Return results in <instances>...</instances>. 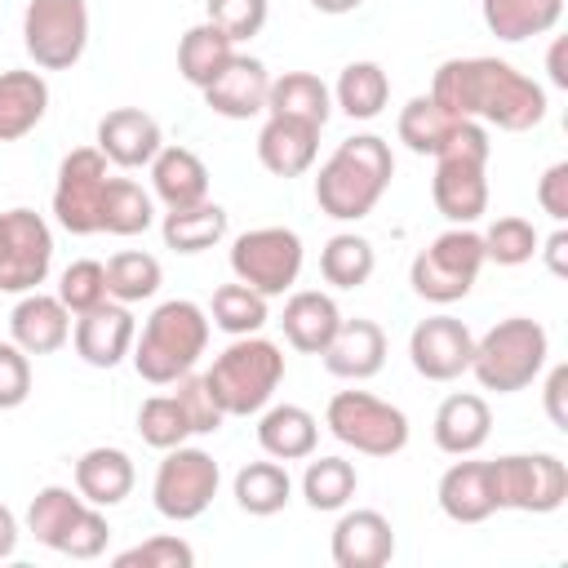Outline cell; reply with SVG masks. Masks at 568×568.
<instances>
[{
  "instance_id": "obj_19",
  "label": "cell",
  "mask_w": 568,
  "mask_h": 568,
  "mask_svg": "<svg viewBox=\"0 0 568 568\" xmlns=\"http://www.w3.org/2000/svg\"><path fill=\"white\" fill-rule=\"evenodd\" d=\"M324 368L342 382H368L382 373L386 364V333L377 320H342L337 333L328 337V346L320 351Z\"/></svg>"
},
{
  "instance_id": "obj_14",
  "label": "cell",
  "mask_w": 568,
  "mask_h": 568,
  "mask_svg": "<svg viewBox=\"0 0 568 568\" xmlns=\"http://www.w3.org/2000/svg\"><path fill=\"white\" fill-rule=\"evenodd\" d=\"M53 266V231L36 209L0 213V293H31L49 280Z\"/></svg>"
},
{
  "instance_id": "obj_53",
  "label": "cell",
  "mask_w": 568,
  "mask_h": 568,
  "mask_svg": "<svg viewBox=\"0 0 568 568\" xmlns=\"http://www.w3.org/2000/svg\"><path fill=\"white\" fill-rule=\"evenodd\" d=\"M537 253H546L550 275H568V231H564V226H559L546 244H537Z\"/></svg>"
},
{
  "instance_id": "obj_56",
  "label": "cell",
  "mask_w": 568,
  "mask_h": 568,
  "mask_svg": "<svg viewBox=\"0 0 568 568\" xmlns=\"http://www.w3.org/2000/svg\"><path fill=\"white\" fill-rule=\"evenodd\" d=\"M311 4H315L320 13H333V18H337V13H355L364 0H311Z\"/></svg>"
},
{
  "instance_id": "obj_26",
  "label": "cell",
  "mask_w": 568,
  "mask_h": 568,
  "mask_svg": "<svg viewBox=\"0 0 568 568\" xmlns=\"http://www.w3.org/2000/svg\"><path fill=\"white\" fill-rule=\"evenodd\" d=\"M439 510L453 519V524H484L488 515H497L493 506V488H488V462H453L444 475H439Z\"/></svg>"
},
{
  "instance_id": "obj_55",
  "label": "cell",
  "mask_w": 568,
  "mask_h": 568,
  "mask_svg": "<svg viewBox=\"0 0 568 568\" xmlns=\"http://www.w3.org/2000/svg\"><path fill=\"white\" fill-rule=\"evenodd\" d=\"M18 550V519H13V510L0 501V559H9Z\"/></svg>"
},
{
  "instance_id": "obj_17",
  "label": "cell",
  "mask_w": 568,
  "mask_h": 568,
  "mask_svg": "<svg viewBox=\"0 0 568 568\" xmlns=\"http://www.w3.org/2000/svg\"><path fill=\"white\" fill-rule=\"evenodd\" d=\"M204 106L213 115H226V120H253L266 111V93H271V71L262 58H248V53H235L204 89Z\"/></svg>"
},
{
  "instance_id": "obj_9",
  "label": "cell",
  "mask_w": 568,
  "mask_h": 568,
  "mask_svg": "<svg viewBox=\"0 0 568 568\" xmlns=\"http://www.w3.org/2000/svg\"><path fill=\"white\" fill-rule=\"evenodd\" d=\"M324 426L364 457H395L408 444V417L368 390H337L324 408Z\"/></svg>"
},
{
  "instance_id": "obj_51",
  "label": "cell",
  "mask_w": 568,
  "mask_h": 568,
  "mask_svg": "<svg viewBox=\"0 0 568 568\" xmlns=\"http://www.w3.org/2000/svg\"><path fill=\"white\" fill-rule=\"evenodd\" d=\"M537 204L541 213H550V222H568V160L550 164L541 178H537Z\"/></svg>"
},
{
  "instance_id": "obj_44",
  "label": "cell",
  "mask_w": 568,
  "mask_h": 568,
  "mask_svg": "<svg viewBox=\"0 0 568 568\" xmlns=\"http://www.w3.org/2000/svg\"><path fill=\"white\" fill-rule=\"evenodd\" d=\"M479 240H484V257L497 262V266H524V262H532V253L541 244L537 226L528 217H519V213L497 217Z\"/></svg>"
},
{
  "instance_id": "obj_27",
  "label": "cell",
  "mask_w": 568,
  "mask_h": 568,
  "mask_svg": "<svg viewBox=\"0 0 568 568\" xmlns=\"http://www.w3.org/2000/svg\"><path fill=\"white\" fill-rule=\"evenodd\" d=\"M49 111V84L40 71H0V142L27 138Z\"/></svg>"
},
{
  "instance_id": "obj_22",
  "label": "cell",
  "mask_w": 568,
  "mask_h": 568,
  "mask_svg": "<svg viewBox=\"0 0 568 568\" xmlns=\"http://www.w3.org/2000/svg\"><path fill=\"white\" fill-rule=\"evenodd\" d=\"M320 155V129L288 120V115H266L257 133V160L275 178H302Z\"/></svg>"
},
{
  "instance_id": "obj_46",
  "label": "cell",
  "mask_w": 568,
  "mask_h": 568,
  "mask_svg": "<svg viewBox=\"0 0 568 568\" xmlns=\"http://www.w3.org/2000/svg\"><path fill=\"white\" fill-rule=\"evenodd\" d=\"M111 564H115V568H191V564H195V550H191L182 537L160 532V537H146L142 546L120 550Z\"/></svg>"
},
{
  "instance_id": "obj_31",
  "label": "cell",
  "mask_w": 568,
  "mask_h": 568,
  "mask_svg": "<svg viewBox=\"0 0 568 568\" xmlns=\"http://www.w3.org/2000/svg\"><path fill=\"white\" fill-rule=\"evenodd\" d=\"M479 13L497 40L515 44V40L555 31L564 18V0H479Z\"/></svg>"
},
{
  "instance_id": "obj_2",
  "label": "cell",
  "mask_w": 568,
  "mask_h": 568,
  "mask_svg": "<svg viewBox=\"0 0 568 568\" xmlns=\"http://www.w3.org/2000/svg\"><path fill=\"white\" fill-rule=\"evenodd\" d=\"M390 178H395L390 142L377 133H355V138L337 142V151L320 164L315 204H320V213H328L337 222H359L377 209Z\"/></svg>"
},
{
  "instance_id": "obj_24",
  "label": "cell",
  "mask_w": 568,
  "mask_h": 568,
  "mask_svg": "<svg viewBox=\"0 0 568 568\" xmlns=\"http://www.w3.org/2000/svg\"><path fill=\"white\" fill-rule=\"evenodd\" d=\"M146 169H151L155 200L164 209H191L209 200V169L191 146H160Z\"/></svg>"
},
{
  "instance_id": "obj_20",
  "label": "cell",
  "mask_w": 568,
  "mask_h": 568,
  "mask_svg": "<svg viewBox=\"0 0 568 568\" xmlns=\"http://www.w3.org/2000/svg\"><path fill=\"white\" fill-rule=\"evenodd\" d=\"M9 342H18L27 355H53L71 342V311L58 293H22L9 315Z\"/></svg>"
},
{
  "instance_id": "obj_5",
  "label": "cell",
  "mask_w": 568,
  "mask_h": 568,
  "mask_svg": "<svg viewBox=\"0 0 568 568\" xmlns=\"http://www.w3.org/2000/svg\"><path fill=\"white\" fill-rule=\"evenodd\" d=\"M280 382H284V351L257 333L235 337L204 373V386L213 390V399L226 417L262 413Z\"/></svg>"
},
{
  "instance_id": "obj_29",
  "label": "cell",
  "mask_w": 568,
  "mask_h": 568,
  "mask_svg": "<svg viewBox=\"0 0 568 568\" xmlns=\"http://www.w3.org/2000/svg\"><path fill=\"white\" fill-rule=\"evenodd\" d=\"M266 115H288V120H302V124L324 129L328 115H333V89H328L315 71H284V75H271Z\"/></svg>"
},
{
  "instance_id": "obj_28",
  "label": "cell",
  "mask_w": 568,
  "mask_h": 568,
  "mask_svg": "<svg viewBox=\"0 0 568 568\" xmlns=\"http://www.w3.org/2000/svg\"><path fill=\"white\" fill-rule=\"evenodd\" d=\"M75 493L89 506H120L133 493V462L124 448H89L75 462Z\"/></svg>"
},
{
  "instance_id": "obj_16",
  "label": "cell",
  "mask_w": 568,
  "mask_h": 568,
  "mask_svg": "<svg viewBox=\"0 0 568 568\" xmlns=\"http://www.w3.org/2000/svg\"><path fill=\"white\" fill-rule=\"evenodd\" d=\"M133 337H138V324H133V311L124 302H98L93 311L75 315V328H71V342H75V355L89 364V368H115L129 351H133Z\"/></svg>"
},
{
  "instance_id": "obj_50",
  "label": "cell",
  "mask_w": 568,
  "mask_h": 568,
  "mask_svg": "<svg viewBox=\"0 0 568 568\" xmlns=\"http://www.w3.org/2000/svg\"><path fill=\"white\" fill-rule=\"evenodd\" d=\"M106 541H111V524H106L102 506H84V515L75 519V528H71L62 555H67V559H98V555L106 550Z\"/></svg>"
},
{
  "instance_id": "obj_21",
  "label": "cell",
  "mask_w": 568,
  "mask_h": 568,
  "mask_svg": "<svg viewBox=\"0 0 568 568\" xmlns=\"http://www.w3.org/2000/svg\"><path fill=\"white\" fill-rule=\"evenodd\" d=\"M395 555V528L382 510H346L333 528L337 568H382Z\"/></svg>"
},
{
  "instance_id": "obj_35",
  "label": "cell",
  "mask_w": 568,
  "mask_h": 568,
  "mask_svg": "<svg viewBox=\"0 0 568 568\" xmlns=\"http://www.w3.org/2000/svg\"><path fill=\"white\" fill-rule=\"evenodd\" d=\"M288 497H293V479L275 457L271 462H244L235 470V506L244 515H257V519L280 515L288 506Z\"/></svg>"
},
{
  "instance_id": "obj_40",
  "label": "cell",
  "mask_w": 568,
  "mask_h": 568,
  "mask_svg": "<svg viewBox=\"0 0 568 568\" xmlns=\"http://www.w3.org/2000/svg\"><path fill=\"white\" fill-rule=\"evenodd\" d=\"M355 488H359V475H355V466L346 457H315V462H306L302 497H306L311 510H346Z\"/></svg>"
},
{
  "instance_id": "obj_18",
  "label": "cell",
  "mask_w": 568,
  "mask_h": 568,
  "mask_svg": "<svg viewBox=\"0 0 568 568\" xmlns=\"http://www.w3.org/2000/svg\"><path fill=\"white\" fill-rule=\"evenodd\" d=\"M160 146H164L160 120L146 115L142 106H115L98 120V151L115 169H146Z\"/></svg>"
},
{
  "instance_id": "obj_7",
  "label": "cell",
  "mask_w": 568,
  "mask_h": 568,
  "mask_svg": "<svg viewBox=\"0 0 568 568\" xmlns=\"http://www.w3.org/2000/svg\"><path fill=\"white\" fill-rule=\"evenodd\" d=\"M484 240L479 231L470 226H448L444 235H435L408 266V284L422 302H435V306H448V302H462L479 271H484Z\"/></svg>"
},
{
  "instance_id": "obj_8",
  "label": "cell",
  "mask_w": 568,
  "mask_h": 568,
  "mask_svg": "<svg viewBox=\"0 0 568 568\" xmlns=\"http://www.w3.org/2000/svg\"><path fill=\"white\" fill-rule=\"evenodd\" d=\"M488 488L497 510L550 515L568 501V466L555 453H506L488 462Z\"/></svg>"
},
{
  "instance_id": "obj_41",
  "label": "cell",
  "mask_w": 568,
  "mask_h": 568,
  "mask_svg": "<svg viewBox=\"0 0 568 568\" xmlns=\"http://www.w3.org/2000/svg\"><path fill=\"white\" fill-rule=\"evenodd\" d=\"M160 280H164L160 262L151 253H142V248H124V253H115L106 262V297L111 302H124V306L146 302V297H155Z\"/></svg>"
},
{
  "instance_id": "obj_1",
  "label": "cell",
  "mask_w": 568,
  "mask_h": 568,
  "mask_svg": "<svg viewBox=\"0 0 568 568\" xmlns=\"http://www.w3.org/2000/svg\"><path fill=\"white\" fill-rule=\"evenodd\" d=\"M430 98L457 120L528 133L546 120V89L501 58H448L430 75Z\"/></svg>"
},
{
  "instance_id": "obj_52",
  "label": "cell",
  "mask_w": 568,
  "mask_h": 568,
  "mask_svg": "<svg viewBox=\"0 0 568 568\" xmlns=\"http://www.w3.org/2000/svg\"><path fill=\"white\" fill-rule=\"evenodd\" d=\"M564 395H568V364H555L550 377H546V417L568 430V408H564Z\"/></svg>"
},
{
  "instance_id": "obj_38",
  "label": "cell",
  "mask_w": 568,
  "mask_h": 568,
  "mask_svg": "<svg viewBox=\"0 0 568 568\" xmlns=\"http://www.w3.org/2000/svg\"><path fill=\"white\" fill-rule=\"evenodd\" d=\"M457 124H462V120H457L453 111H444L430 93H417V98L399 111V142H404L413 155H435V151L453 138Z\"/></svg>"
},
{
  "instance_id": "obj_32",
  "label": "cell",
  "mask_w": 568,
  "mask_h": 568,
  "mask_svg": "<svg viewBox=\"0 0 568 568\" xmlns=\"http://www.w3.org/2000/svg\"><path fill=\"white\" fill-rule=\"evenodd\" d=\"M84 506H89V501H84L80 493L62 488V484H44V488L31 497V506H27V532H31L40 546H49V550L62 555V546H67L75 519L84 515Z\"/></svg>"
},
{
  "instance_id": "obj_37",
  "label": "cell",
  "mask_w": 568,
  "mask_h": 568,
  "mask_svg": "<svg viewBox=\"0 0 568 568\" xmlns=\"http://www.w3.org/2000/svg\"><path fill=\"white\" fill-rule=\"evenodd\" d=\"M155 226V200L133 178H111L102 195V231L106 235H142Z\"/></svg>"
},
{
  "instance_id": "obj_23",
  "label": "cell",
  "mask_w": 568,
  "mask_h": 568,
  "mask_svg": "<svg viewBox=\"0 0 568 568\" xmlns=\"http://www.w3.org/2000/svg\"><path fill=\"white\" fill-rule=\"evenodd\" d=\"M435 448L448 453V457H470L488 444V430H493V413H488V399L475 395V390H457L448 395L439 408H435Z\"/></svg>"
},
{
  "instance_id": "obj_45",
  "label": "cell",
  "mask_w": 568,
  "mask_h": 568,
  "mask_svg": "<svg viewBox=\"0 0 568 568\" xmlns=\"http://www.w3.org/2000/svg\"><path fill=\"white\" fill-rule=\"evenodd\" d=\"M58 297H62V306H67L71 315L93 311L98 302H106V266L93 262V257L71 262V266L62 271V280H58Z\"/></svg>"
},
{
  "instance_id": "obj_15",
  "label": "cell",
  "mask_w": 568,
  "mask_h": 568,
  "mask_svg": "<svg viewBox=\"0 0 568 568\" xmlns=\"http://www.w3.org/2000/svg\"><path fill=\"white\" fill-rule=\"evenodd\" d=\"M470 355H475V333L453 315H426L408 333V359H413L417 377H426V382L462 377L470 368Z\"/></svg>"
},
{
  "instance_id": "obj_3",
  "label": "cell",
  "mask_w": 568,
  "mask_h": 568,
  "mask_svg": "<svg viewBox=\"0 0 568 568\" xmlns=\"http://www.w3.org/2000/svg\"><path fill=\"white\" fill-rule=\"evenodd\" d=\"M209 346V311L200 302H186V297H173V302H160L142 333L133 337V368L142 382L151 386H173L182 373L195 368V359L204 355Z\"/></svg>"
},
{
  "instance_id": "obj_34",
  "label": "cell",
  "mask_w": 568,
  "mask_h": 568,
  "mask_svg": "<svg viewBox=\"0 0 568 568\" xmlns=\"http://www.w3.org/2000/svg\"><path fill=\"white\" fill-rule=\"evenodd\" d=\"M160 235L173 253H204L226 240V209L213 200H200L191 209H169L160 222Z\"/></svg>"
},
{
  "instance_id": "obj_6",
  "label": "cell",
  "mask_w": 568,
  "mask_h": 568,
  "mask_svg": "<svg viewBox=\"0 0 568 568\" xmlns=\"http://www.w3.org/2000/svg\"><path fill=\"white\" fill-rule=\"evenodd\" d=\"M546 355H550L546 328L528 315H510V320H497L484 337H475V355L466 373H475L484 390L515 395L541 377Z\"/></svg>"
},
{
  "instance_id": "obj_30",
  "label": "cell",
  "mask_w": 568,
  "mask_h": 568,
  "mask_svg": "<svg viewBox=\"0 0 568 568\" xmlns=\"http://www.w3.org/2000/svg\"><path fill=\"white\" fill-rule=\"evenodd\" d=\"M257 444H262V453L275 457V462H302V457H311L315 444H320V422H315L302 404L262 408Z\"/></svg>"
},
{
  "instance_id": "obj_33",
  "label": "cell",
  "mask_w": 568,
  "mask_h": 568,
  "mask_svg": "<svg viewBox=\"0 0 568 568\" xmlns=\"http://www.w3.org/2000/svg\"><path fill=\"white\" fill-rule=\"evenodd\" d=\"M386 102H390V75L377 62L359 58V62H346L342 67V75L333 84V106L342 115H351V120H377Z\"/></svg>"
},
{
  "instance_id": "obj_43",
  "label": "cell",
  "mask_w": 568,
  "mask_h": 568,
  "mask_svg": "<svg viewBox=\"0 0 568 568\" xmlns=\"http://www.w3.org/2000/svg\"><path fill=\"white\" fill-rule=\"evenodd\" d=\"M138 435H142V444H151L160 453L186 444L191 439V422H186L182 399L178 395H151V399H142V408H138Z\"/></svg>"
},
{
  "instance_id": "obj_4",
  "label": "cell",
  "mask_w": 568,
  "mask_h": 568,
  "mask_svg": "<svg viewBox=\"0 0 568 568\" xmlns=\"http://www.w3.org/2000/svg\"><path fill=\"white\" fill-rule=\"evenodd\" d=\"M488 129L479 120H462L453 138L430 155L435 178H430V200L453 226H470L488 213Z\"/></svg>"
},
{
  "instance_id": "obj_11",
  "label": "cell",
  "mask_w": 568,
  "mask_h": 568,
  "mask_svg": "<svg viewBox=\"0 0 568 568\" xmlns=\"http://www.w3.org/2000/svg\"><path fill=\"white\" fill-rule=\"evenodd\" d=\"M22 44L40 71H71L89 44L84 0H31L22 13Z\"/></svg>"
},
{
  "instance_id": "obj_13",
  "label": "cell",
  "mask_w": 568,
  "mask_h": 568,
  "mask_svg": "<svg viewBox=\"0 0 568 568\" xmlns=\"http://www.w3.org/2000/svg\"><path fill=\"white\" fill-rule=\"evenodd\" d=\"M106 155L98 146H75L58 164L53 182V217L71 235H98L102 231V195H106Z\"/></svg>"
},
{
  "instance_id": "obj_25",
  "label": "cell",
  "mask_w": 568,
  "mask_h": 568,
  "mask_svg": "<svg viewBox=\"0 0 568 568\" xmlns=\"http://www.w3.org/2000/svg\"><path fill=\"white\" fill-rule=\"evenodd\" d=\"M342 324V311L328 293L320 288H302L284 302V315H280V328H284V342L302 355H320L328 346V337L337 333Z\"/></svg>"
},
{
  "instance_id": "obj_10",
  "label": "cell",
  "mask_w": 568,
  "mask_h": 568,
  "mask_svg": "<svg viewBox=\"0 0 568 568\" xmlns=\"http://www.w3.org/2000/svg\"><path fill=\"white\" fill-rule=\"evenodd\" d=\"M217 484H222L217 462H213L204 448L178 444V448H164V462L155 466L151 501H155V510H160L164 519L191 524V519H200V515L213 506Z\"/></svg>"
},
{
  "instance_id": "obj_36",
  "label": "cell",
  "mask_w": 568,
  "mask_h": 568,
  "mask_svg": "<svg viewBox=\"0 0 568 568\" xmlns=\"http://www.w3.org/2000/svg\"><path fill=\"white\" fill-rule=\"evenodd\" d=\"M235 58V44H231V36H222L209 18L204 22H195L182 40H178V71H182V80L186 84H195V89H204L226 62Z\"/></svg>"
},
{
  "instance_id": "obj_49",
  "label": "cell",
  "mask_w": 568,
  "mask_h": 568,
  "mask_svg": "<svg viewBox=\"0 0 568 568\" xmlns=\"http://www.w3.org/2000/svg\"><path fill=\"white\" fill-rule=\"evenodd\" d=\"M31 395V355L18 342H0V408H18Z\"/></svg>"
},
{
  "instance_id": "obj_39",
  "label": "cell",
  "mask_w": 568,
  "mask_h": 568,
  "mask_svg": "<svg viewBox=\"0 0 568 568\" xmlns=\"http://www.w3.org/2000/svg\"><path fill=\"white\" fill-rule=\"evenodd\" d=\"M373 266H377V253L355 231H337L324 244V253H320V275L333 288H359V284H368L373 280Z\"/></svg>"
},
{
  "instance_id": "obj_48",
  "label": "cell",
  "mask_w": 568,
  "mask_h": 568,
  "mask_svg": "<svg viewBox=\"0 0 568 568\" xmlns=\"http://www.w3.org/2000/svg\"><path fill=\"white\" fill-rule=\"evenodd\" d=\"M173 386H178L173 395H178V399H182V408H186L191 435H213V430H222L226 413L217 408V399H213V390L204 386V377H195V373H182Z\"/></svg>"
},
{
  "instance_id": "obj_54",
  "label": "cell",
  "mask_w": 568,
  "mask_h": 568,
  "mask_svg": "<svg viewBox=\"0 0 568 568\" xmlns=\"http://www.w3.org/2000/svg\"><path fill=\"white\" fill-rule=\"evenodd\" d=\"M546 71H550V84L555 89H568V40L564 36H555V44L546 53Z\"/></svg>"
},
{
  "instance_id": "obj_47",
  "label": "cell",
  "mask_w": 568,
  "mask_h": 568,
  "mask_svg": "<svg viewBox=\"0 0 568 568\" xmlns=\"http://www.w3.org/2000/svg\"><path fill=\"white\" fill-rule=\"evenodd\" d=\"M204 13L222 36H231V44L253 40L266 27V0H204Z\"/></svg>"
},
{
  "instance_id": "obj_12",
  "label": "cell",
  "mask_w": 568,
  "mask_h": 568,
  "mask_svg": "<svg viewBox=\"0 0 568 568\" xmlns=\"http://www.w3.org/2000/svg\"><path fill=\"white\" fill-rule=\"evenodd\" d=\"M231 271L262 297H284L302 275V235L288 226H253L235 235Z\"/></svg>"
},
{
  "instance_id": "obj_42",
  "label": "cell",
  "mask_w": 568,
  "mask_h": 568,
  "mask_svg": "<svg viewBox=\"0 0 568 568\" xmlns=\"http://www.w3.org/2000/svg\"><path fill=\"white\" fill-rule=\"evenodd\" d=\"M209 324H217L222 333L231 337H244V333H257L266 324V297L248 284H217L213 288V302H209Z\"/></svg>"
}]
</instances>
